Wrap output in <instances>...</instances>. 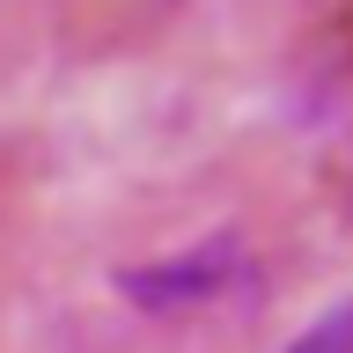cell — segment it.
<instances>
[{
  "label": "cell",
  "instance_id": "cell-1",
  "mask_svg": "<svg viewBox=\"0 0 353 353\" xmlns=\"http://www.w3.org/2000/svg\"><path fill=\"white\" fill-rule=\"evenodd\" d=\"M280 353H353V302L331 309V316H316V324H309L302 339H287Z\"/></svg>",
  "mask_w": 353,
  "mask_h": 353
}]
</instances>
